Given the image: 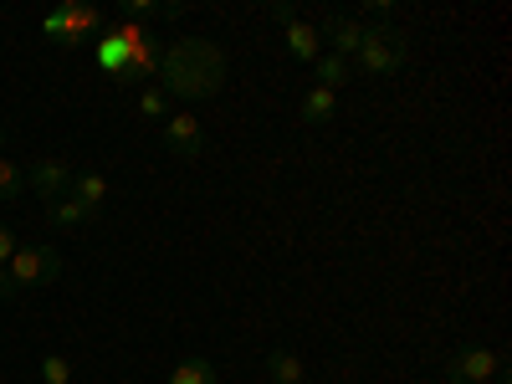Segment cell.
Masks as SVG:
<instances>
[{
  "mask_svg": "<svg viewBox=\"0 0 512 384\" xmlns=\"http://www.w3.org/2000/svg\"><path fill=\"white\" fill-rule=\"evenodd\" d=\"M154 77H159L154 88H164L169 98L205 103L226 88V52L205 36H180V41H169V47H159Z\"/></svg>",
  "mask_w": 512,
  "mask_h": 384,
  "instance_id": "1",
  "label": "cell"
},
{
  "mask_svg": "<svg viewBox=\"0 0 512 384\" xmlns=\"http://www.w3.org/2000/svg\"><path fill=\"white\" fill-rule=\"evenodd\" d=\"M405 62H410V36H405L395 21H369L354 67H359L364 77H395Z\"/></svg>",
  "mask_w": 512,
  "mask_h": 384,
  "instance_id": "2",
  "label": "cell"
},
{
  "mask_svg": "<svg viewBox=\"0 0 512 384\" xmlns=\"http://www.w3.org/2000/svg\"><path fill=\"white\" fill-rule=\"evenodd\" d=\"M6 272H11V282H16V292H31V287H47V282H57L62 277V251L57 246H41V241H21L16 246V256L6 262Z\"/></svg>",
  "mask_w": 512,
  "mask_h": 384,
  "instance_id": "3",
  "label": "cell"
},
{
  "mask_svg": "<svg viewBox=\"0 0 512 384\" xmlns=\"http://www.w3.org/2000/svg\"><path fill=\"white\" fill-rule=\"evenodd\" d=\"M313 26H318V36H323V52L344 57V62L359 57L364 31H369V21H364V16H349V11H333V16H323V21H313Z\"/></svg>",
  "mask_w": 512,
  "mask_h": 384,
  "instance_id": "4",
  "label": "cell"
},
{
  "mask_svg": "<svg viewBox=\"0 0 512 384\" xmlns=\"http://www.w3.org/2000/svg\"><path fill=\"white\" fill-rule=\"evenodd\" d=\"M446 374H451L456 384H492V379L502 374V354L487 349V344H461V349L451 354Z\"/></svg>",
  "mask_w": 512,
  "mask_h": 384,
  "instance_id": "5",
  "label": "cell"
},
{
  "mask_svg": "<svg viewBox=\"0 0 512 384\" xmlns=\"http://www.w3.org/2000/svg\"><path fill=\"white\" fill-rule=\"evenodd\" d=\"M72 180H77V169L67 164V159H36L31 169H26V190L31 195H41V200H62V195H72Z\"/></svg>",
  "mask_w": 512,
  "mask_h": 384,
  "instance_id": "6",
  "label": "cell"
},
{
  "mask_svg": "<svg viewBox=\"0 0 512 384\" xmlns=\"http://www.w3.org/2000/svg\"><path fill=\"white\" fill-rule=\"evenodd\" d=\"M159 128H164V149L175 154V159H185V164L200 159V149H205V128L195 123V113H169Z\"/></svg>",
  "mask_w": 512,
  "mask_h": 384,
  "instance_id": "7",
  "label": "cell"
},
{
  "mask_svg": "<svg viewBox=\"0 0 512 384\" xmlns=\"http://www.w3.org/2000/svg\"><path fill=\"white\" fill-rule=\"evenodd\" d=\"M108 26V16L98 6H62V47H82V41H98Z\"/></svg>",
  "mask_w": 512,
  "mask_h": 384,
  "instance_id": "8",
  "label": "cell"
},
{
  "mask_svg": "<svg viewBox=\"0 0 512 384\" xmlns=\"http://www.w3.org/2000/svg\"><path fill=\"white\" fill-rule=\"evenodd\" d=\"M282 41H287V52H292L297 62H308V67L323 57V36H318V26H313V21H303V16L282 21Z\"/></svg>",
  "mask_w": 512,
  "mask_h": 384,
  "instance_id": "9",
  "label": "cell"
},
{
  "mask_svg": "<svg viewBox=\"0 0 512 384\" xmlns=\"http://www.w3.org/2000/svg\"><path fill=\"white\" fill-rule=\"evenodd\" d=\"M47 221H52L57 231H82V226H93V221H98V210H88L77 195H62V200L47 205Z\"/></svg>",
  "mask_w": 512,
  "mask_h": 384,
  "instance_id": "10",
  "label": "cell"
},
{
  "mask_svg": "<svg viewBox=\"0 0 512 384\" xmlns=\"http://www.w3.org/2000/svg\"><path fill=\"white\" fill-rule=\"evenodd\" d=\"M72 195L88 205V210H108V200H113V185H108V175H98V169H77V180H72Z\"/></svg>",
  "mask_w": 512,
  "mask_h": 384,
  "instance_id": "11",
  "label": "cell"
},
{
  "mask_svg": "<svg viewBox=\"0 0 512 384\" xmlns=\"http://www.w3.org/2000/svg\"><path fill=\"white\" fill-rule=\"evenodd\" d=\"M333 113H338V93H328V88H308V93H303V103H297V118H303L308 128L333 123Z\"/></svg>",
  "mask_w": 512,
  "mask_h": 384,
  "instance_id": "12",
  "label": "cell"
},
{
  "mask_svg": "<svg viewBox=\"0 0 512 384\" xmlns=\"http://www.w3.org/2000/svg\"><path fill=\"white\" fill-rule=\"evenodd\" d=\"M267 374H272V384H308V364L297 359L292 349H272L267 354Z\"/></svg>",
  "mask_w": 512,
  "mask_h": 384,
  "instance_id": "13",
  "label": "cell"
},
{
  "mask_svg": "<svg viewBox=\"0 0 512 384\" xmlns=\"http://www.w3.org/2000/svg\"><path fill=\"white\" fill-rule=\"evenodd\" d=\"M169 384H221V374H216V364L210 359H180L175 369H169Z\"/></svg>",
  "mask_w": 512,
  "mask_h": 384,
  "instance_id": "14",
  "label": "cell"
},
{
  "mask_svg": "<svg viewBox=\"0 0 512 384\" xmlns=\"http://www.w3.org/2000/svg\"><path fill=\"white\" fill-rule=\"evenodd\" d=\"M318 88H328V93H338L344 82H354V62H344V57H333V52H323L318 62Z\"/></svg>",
  "mask_w": 512,
  "mask_h": 384,
  "instance_id": "15",
  "label": "cell"
},
{
  "mask_svg": "<svg viewBox=\"0 0 512 384\" xmlns=\"http://www.w3.org/2000/svg\"><path fill=\"white\" fill-rule=\"evenodd\" d=\"M26 195V169L11 164V159H0V205H16Z\"/></svg>",
  "mask_w": 512,
  "mask_h": 384,
  "instance_id": "16",
  "label": "cell"
},
{
  "mask_svg": "<svg viewBox=\"0 0 512 384\" xmlns=\"http://www.w3.org/2000/svg\"><path fill=\"white\" fill-rule=\"evenodd\" d=\"M139 113H144L149 123H164V118L175 113V108H169V93H164V88H154V82H149V88H139Z\"/></svg>",
  "mask_w": 512,
  "mask_h": 384,
  "instance_id": "17",
  "label": "cell"
},
{
  "mask_svg": "<svg viewBox=\"0 0 512 384\" xmlns=\"http://www.w3.org/2000/svg\"><path fill=\"white\" fill-rule=\"evenodd\" d=\"M36 374H41V384H72V359L67 354H47Z\"/></svg>",
  "mask_w": 512,
  "mask_h": 384,
  "instance_id": "18",
  "label": "cell"
},
{
  "mask_svg": "<svg viewBox=\"0 0 512 384\" xmlns=\"http://www.w3.org/2000/svg\"><path fill=\"white\" fill-rule=\"evenodd\" d=\"M16 246H21V236H16V226H6V221H0V267H6V262H11V256H16Z\"/></svg>",
  "mask_w": 512,
  "mask_h": 384,
  "instance_id": "19",
  "label": "cell"
},
{
  "mask_svg": "<svg viewBox=\"0 0 512 384\" xmlns=\"http://www.w3.org/2000/svg\"><path fill=\"white\" fill-rule=\"evenodd\" d=\"M41 36H52V41H62V6L47 16V21H41Z\"/></svg>",
  "mask_w": 512,
  "mask_h": 384,
  "instance_id": "20",
  "label": "cell"
},
{
  "mask_svg": "<svg viewBox=\"0 0 512 384\" xmlns=\"http://www.w3.org/2000/svg\"><path fill=\"white\" fill-rule=\"evenodd\" d=\"M11 297H21V292H16V282H11V272H6V267H0V303H11Z\"/></svg>",
  "mask_w": 512,
  "mask_h": 384,
  "instance_id": "21",
  "label": "cell"
},
{
  "mask_svg": "<svg viewBox=\"0 0 512 384\" xmlns=\"http://www.w3.org/2000/svg\"><path fill=\"white\" fill-rule=\"evenodd\" d=\"M292 16H297V11L287 6V0H277V6H272V21H277V26H282V21H292Z\"/></svg>",
  "mask_w": 512,
  "mask_h": 384,
  "instance_id": "22",
  "label": "cell"
},
{
  "mask_svg": "<svg viewBox=\"0 0 512 384\" xmlns=\"http://www.w3.org/2000/svg\"><path fill=\"white\" fill-rule=\"evenodd\" d=\"M0 159H6V123H0Z\"/></svg>",
  "mask_w": 512,
  "mask_h": 384,
  "instance_id": "23",
  "label": "cell"
}]
</instances>
